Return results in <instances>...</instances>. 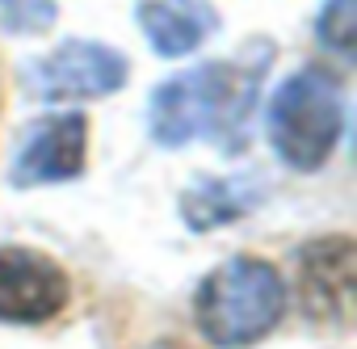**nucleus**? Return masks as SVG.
I'll list each match as a JSON object with an SVG mask.
<instances>
[{
  "label": "nucleus",
  "mask_w": 357,
  "mask_h": 349,
  "mask_svg": "<svg viewBox=\"0 0 357 349\" xmlns=\"http://www.w3.org/2000/svg\"><path fill=\"white\" fill-rule=\"evenodd\" d=\"M286 278L265 257H227L194 290V324L215 349H248L286 320Z\"/></svg>",
  "instance_id": "nucleus-2"
},
{
  "label": "nucleus",
  "mask_w": 357,
  "mask_h": 349,
  "mask_svg": "<svg viewBox=\"0 0 357 349\" xmlns=\"http://www.w3.org/2000/svg\"><path fill=\"white\" fill-rule=\"evenodd\" d=\"M72 299L68 269L30 244H0V324L34 328L55 320Z\"/></svg>",
  "instance_id": "nucleus-6"
},
{
  "label": "nucleus",
  "mask_w": 357,
  "mask_h": 349,
  "mask_svg": "<svg viewBox=\"0 0 357 349\" xmlns=\"http://www.w3.org/2000/svg\"><path fill=\"white\" fill-rule=\"evenodd\" d=\"M59 22V0H0V30L9 38H43Z\"/></svg>",
  "instance_id": "nucleus-11"
},
{
  "label": "nucleus",
  "mask_w": 357,
  "mask_h": 349,
  "mask_svg": "<svg viewBox=\"0 0 357 349\" xmlns=\"http://www.w3.org/2000/svg\"><path fill=\"white\" fill-rule=\"evenodd\" d=\"M135 26L147 38L151 55L185 59L223 30V17L211 0H135Z\"/></svg>",
  "instance_id": "nucleus-7"
},
{
  "label": "nucleus",
  "mask_w": 357,
  "mask_h": 349,
  "mask_svg": "<svg viewBox=\"0 0 357 349\" xmlns=\"http://www.w3.org/2000/svg\"><path fill=\"white\" fill-rule=\"evenodd\" d=\"M315 43L344 64L353 59V51H357V0H324L315 13Z\"/></svg>",
  "instance_id": "nucleus-10"
},
{
  "label": "nucleus",
  "mask_w": 357,
  "mask_h": 349,
  "mask_svg": "<svg viewBox=\"0 0 357 349\" xmlns=\"http://www.w3.org/2000/svg\"><path fill=\"white\" fill-rule=\"evenodd\" d=\"M273 59L278 47L269 38H248V47L236 51L231 59H211L164 76L147 97L151 143L176 151L206 139L219 151H244Z\"/></svg>",
  "instance_id": "nucleus-1"
},
{
  "label": "nucleus",
  "mask_w": 357,
  "mask_h": 349,
  "mask_svg": "<svg viewBox=\"0 0 357 349\" xmlns=\"http://www.w3.org/2000/svg\"><path fill=\"white\" fill-rule=\"evenodd\" d=\"M265 139L282 168L319 172L344 139V84L319 64H303L282 76L265 110Z\"/></svg>",
  "instance_id": "nucleus-3"
},
{
  "label": "nucleus",
  "mask_w": 357,
  "mask_h": 349,
  "mask_svg": "<svg viewBox=\"0 0 357 349\" xmlns=\"http://www.w3.org/2000/svg\"><path fill=\"white\" fill-rule=\"evenodd\" d=\"M298 278H303V303L315 320L349 324V311H353V240L349 236L311 240L298 253Z\"/></svg>",
  "instance_id": "nucleus-8"
},
{
  "label": "nucleus",
  "mask_w": 357,
  "mask_h": 349,
  "mask_svg": "<svg viewBox=\"0 0 357 349\" xmlns=\"http://www.w3.org/2000/svg\"><path fill=\"white\" fill-rule=\"evenodd\" d=\"M261 202H265V181H257L252 172H240V177H206L202 172L181 194V223L190 232H215L244 219Z\"/></svg>",
  "instance_id": "nucleus-9"
},
{
  "label": "nucleus",
  "mask_w": 357,
  "mask_h": 349,
  "mask_svg": "<svg viewBox=\"0 0 357 349\" xmlns=\"http://www.w3.org/2000/svg\"><path fill=\"white\" fill-rule=\"evenodd\" d=\"M89 114L63 110L34 118L13 147L9 160V186L13 190H38V186H68L84 177L89 168Z\"/></svg>",
  "instance_id": "nucleus-5"
},
{
  "label": "nucleus",
  "mask_w": 357,
  "mask_h": 349,
  "mask_svg": "<svg viewBox=\"0 0 357 349\" xmlns=\"http://www.w3.org/2000/svg\"><path fill=\"white\" fill-rule=\"evenodd\" d=\"M130 59L101 38H63L59 47L22 64V89L38 105H84L122 93Z\"/></svg>",
  "instance_id": "nucleus-4"
},
{
  "label": "nucleus",
  "mask_w": 357,
  "mask_h": 349,
  "mask_svg": "<svg viewBox=\"0 0 357 349\" xmlns=\"http://www.w3.org/2000/svg\"><path fill=\"white\" fill-rule=\"evenodd\" d=\"M147 349H190V345H181V341H151Z\"/></svg>",
  "instance_id": "nucleus-12"
}]
</instances>
